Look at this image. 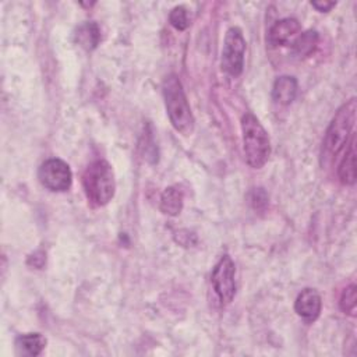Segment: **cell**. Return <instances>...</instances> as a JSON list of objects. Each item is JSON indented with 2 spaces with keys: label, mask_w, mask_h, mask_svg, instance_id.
Here are the masks:
<instances>
[{
  "label": "cell",
  "mask_w": 357,
  "mask_h": 357,
  "mask_svg": "<svg viewBox=\"0 0 357 357\" xmlns=\"http://www.w3.org/2000/svg\"><path fill=\"white\" fill-rule=\"evenodd\" d=\"M234 273H236L234 262L229 255L222 257L213 268L212 284L222 304H229L234 298V294H236Z\"/></svg>",
  "instance_id": "7"
},
{
  "label": "cell",
  "mask_w": 357,
  "mask_h": 357,
  "mask_svg": "<svg viewBox=\"0 0 357 357\" xmlns=\"http://www.w3.org/2000/svg\"><path fill=\"white\" fill-rule=\"evenodd\" d=\"M250 202L254 209H262L268 205V195L262 188H255L250 195Z\"/></svg>",
  "instance_id": "18"
},
{
  "label": "cell",
  "mask_w": 357,
  "mask_h": 357,
  "mask_svg": "<svg viewBox=\"0 0 357 357\" xmlns=\"http://www.w3.org/2000/svg\"><path fill=\"white\" fill-rule=\"evenodd\" d=\"M241 131L245 162L254 169H261L268 162L271 155L268 132L259 120L250 112L241 117Z\"/></svg>",
  "instance_id": "4"
},
{
  "label": "cell",
  "mask_w": 357,
  "mask_h": 357,
  "mask_svg": "<svg viewBox=\"0 0 357 357\" xmlns=\"http://www.w3.org/2000/svg\"><path fill=\"white\" fill-rule=\"evenodd\" d=\"M75 42L85 50H93L100 42V31L95 22H85L75 31Z\"/></svg>",
  "instance_id": "14"
},
{
  "label": "cell",
  "mask_w": 357,
  "mask_h": 357,
  "mask_svg": "<svg viewBox=\"0 0 357 357\" xmlns=\"http://www.w3.org/2000/svg\"><path fill=\"white\" fill-rule=\"evenodd\" d=\"M318 43V33L317 31H307L301 33L293 43V54L297 57H307L310 56Z\"/></svg>",
  "instance_id": "15"
},
{
  "label": "cell",
  "mask_w": 357,
  "mask_h": 357,
  "mask_svg": "<svg viewBox=\"0 0 357 357\" xmlns=\"http://www.w3.org/2000/svg\"><path fill=\"white\" fill-rule=\"evenodd\" d=\"M339 178L343 184L351 185L356 183V135L351 134V139L346 149V153L337 169Z\"/></svg>",
  "instance_id": "11"
},
{
  "label": "cell",
  "mask_w": 357,
  "mask_h": 357,
  "mask_svg": "<svg viewBox=\"0 0 357 357\" xmlns=\"http://www.w3.org/2000/svg\"><path fill=\"white\" fill-rule=\"evenodd\" d=\"M339 305H340V308L344 314L354 315L356 305H357V287H356V284H349L343 290V293L340 296Z\"/></svg>",
  "instance_id": "16"
},
{
  "label": "cell",
  "mask_w": 357,
  "mask_h": 357,
  "mask_svg": "<svg viewBox=\"0 0 357 357\" xmlns=\"http://www.w3.org/2000/svg\"><path fill=\"white\" fill-rule=\"evenodd\" d=\"M46 346V339L40 333H24L15 339L18 353L25 356H38Z\"/></svg>",
  "instance_id": "13"
},
{
  "label": "cell",
  "mask_w": 357,
  "mask_h": 357,
  "mask_svg": "<svg viewBox=\"0 0 357 357\" xmlns=\"http://www.w3.org/2000/svg\"><path fill=\"white\" fill-rule=\"evenodd\" d=\"M244 52H245V40L240 28L237 26L229 28L225 36L223 50H222V68L229 75L237 77L243 73Z\"/></svg>",
  "instance_id": "5"
},
{
  "label": "cell",
  "mask_w": 357,
  "mask_h": 357,
  "mask_svg": "<svg viewBox=\"0 0 357 357\" xmlns=\"http://www.w3.org/2000/svg\"><path fill=\"white\" fill-rule=\"evenodd\" d=\"M162 92L172 126L180 134L190 135L194 131L195 121L178 77L174 74L167 75L163 79Z\"/></svg>",
  "instance_id": "2"
},
{
  "label": "cell",
  "mask_w": 357,
  "mask_h": 357,
  "mask_svg": "<svg viewBox=\"0 0 357 357\" xmlns=\"http://www.w3.org/2000/svg\"><path fill=\"white\" fill-rule=\"evenodd\" d=\"M321 296L314 289H304L296 298L294 310L307 322L315 321L321 312Z\"/></svg>",
  "instance_id": "8"
},
{
  "label": "cell",
  "mask_w": 357,
  "mask_h": 357,
  "mask_svg": "<svg viewBox=\"0 0 357 357\" xmlns=\"http://www.w3.org/2000/svg\"><path fill=\"white\" fill-rule=\"evenodd\" d=\"M356 112H357L356 98H351L337 109L322 141V148H321L322 166L329 165L337 156L342 148L347 144V138L351 134V130L356 123Z\"/></svg>",
  "instance_id": "1"
},
{
  "label": "cell",
  "mask_w": 357,
  "mask_h": 357,
  "mask_svg": "<svg viewBox=\"0 0 357 357\" xmlns=\"http://www.w3.org/2000/svg\"><path fill=\"white\" fill-rule=\"evenodd\" d=\"M169 21L170 24L178 29V31H184L188 25H190V21H188V14H187V10L183 7V6H177L174 7L170 14H169Z\"/></svg>",
  "instance_id": "17"
},
{
  "label": "cell",
  "mask_w": 357,
  "mask_h": 357,
  "mask_svg": "<svg viewBox=\"0 0 357 357\" xmlns=\"http://www.w3.org/2000/svg\"><path fill=\"white\" fill-rule=\"evenodd\" d=\"M82 187L88 201L93 206H103L109 204L116 191L112 166L102 159L89 163L82 174Z\"/></svg>",
  "instance_id": "3"
},
{
  "label": "cell",
  "mask_w": 357,
  "mask_h": 357,
  "mask_svg": "<svg viewBox=\"0 0 357 357\" xmlns=\"http://www.w3.org/2000/svg\"><path fill=\"white\" fill-rule=\"evenodd\" d=\"M38 178L40 184L47 190L61 192L71 187L73 174L70 166L64 160L52 158L40 165L38 170Z\"/></svg>",
  "instance_id": "6"
},
{
  "label": "cell",
  "mask_w": 357,
  "mask_h": 357,
  "mask_svg": "<svg viewBox=\"0 0 357 357\" xmlns=\"http://www.w3.org/2000/svg\"><path fill=\"white\" fill-rule=\"evenodd\" d=\"M184 194L178 185L167 187L160 197V211L169 216H177L183 209Z\"/></svg>",
  "instance_id": "12"
},
{
  "label": "cell",
  "mask_w": 357,
  "mask_h": 357,
  "mask_svg": "<svg viewBox=\"0 0 357 357\" xmlns=\"http://www.w3.org/2000/svg\"><path fill=\"white\" fill-rule=\"evenodd\" d=\"M297 95V81L294 77L282 75L276 78L272 88V98L280 105H290Z\"/></svg>",
  "instance_id": "10"
},
{
  "label": "cell",
  "mask_w": 357,
  "mask_h": 357,
  "mask_svg": "<svg viewBox=\"0 0 357 357\" xmlns=\"http://www.w3.org/2000/svg\"><path fill=\"white\" fill-rule=\"evenodd\" d=\"M311 6L312 7H315L318 11H321V13H326V11H329L332 7H335L336 6V3L335 1H322V0H318V1H311Z\"/></svg>",
  "instance_id": "19"
},
{
  "label": "cell",
  "mask_w": 357,
  "mask_h": 357,
  "mask_svg": "<svg viewBox=\"0 0 357 357\" xmlns=\"http://www.w3.org/2000/svg\"><path fill=\"white\" fill-rule=\"evenodd\" d=\"M300 31V22L296 18H282L276 21L269 32H268V42L272 46H282L286 45L296 33Z\"/></svg>",
  "instance_id": "9"
}]
</instances>
